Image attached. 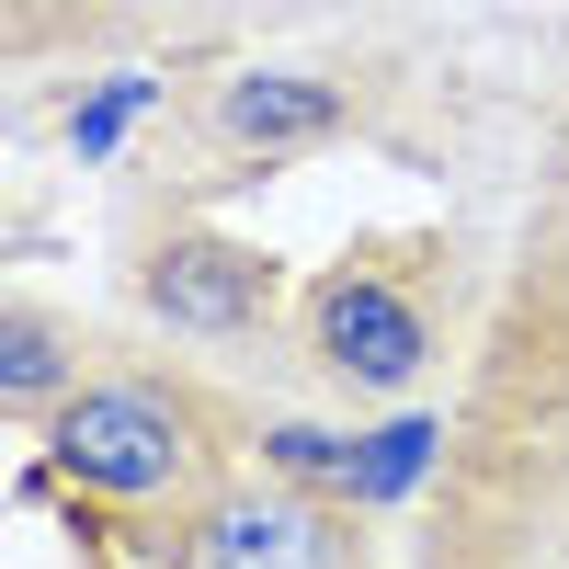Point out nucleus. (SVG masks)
Returning a JSON list of instances; mask_svg holds the SVG:
<instances>
[{
    "label": "nucleus",
    "instance_id": "nucleus-1",
    "mask_svg": "<svg viewBox=\"0 0 569 569\" xmlns=\"http://www.w3.org/2000/svg\"><path fill=\"white\" fill-rule=\"evenodd\" d=\"M421 569H569V240L525 251L467 365Z\"/></svg>",
    "mask_w": 569,
    "mask_h": 569
},
{
    "label": "nucleus",
    "instance_id": "nucleus-2",
    "mask_svg": "<svg viewBox=\"0 0 569 569\" xmlns=\"http://www.w3.org/2000/svg\"><path fill=\"white\" fill-rule=\"evenodd\" d=\"M251 445H262V421L228 388H206L194 365H160V353H103L34 421V456L58 467V490H69V536L114 547L137 569L160 558V536L206 490L240 479Z\"/></svg>",
    "mask_w": 569,
    "mask_h": 569
},
{
    "label": "nucleus",
    "instance_id": "nucleus-3",
    "mask_svg": "<svg viewBox=\"0 0 569 569\" xmlns=\"http://www.w3.org/2000/svg\"><path fill=\"white\" fill-rule=\"evenodd\" d=\"M149 569H376V512H353L342 490H297L251 456L160 536Z\"/></svg>",
    "mask_w": 569,
    "mask_h": 569
},
{
    "label": "nucleus",
    "instance_id": "nucleus-4",
    "mask_svg": "<svg viewBox=\"0 0 569 569\" xmlns=\"http://www.w3.org/2000/svg\"><path fill=\"white\" fill-rule=\"evenodd\" d=\"M126 297H137L149 330H171V342L240 353V342H273L284 262L262 240H228V228H160V240L126 251Z\"/></svg>",
    "mask_w": 569,
    "mask_h": 569
},
{
    "label": "nucleus",
    "instance_id": "nucleus-5",
    "mask_svg": "<svg viewBox=\"0 0 569 569\" xmlns=\"http://www.w3.org/2000/svg\"><path fill=\"white\" fill-rule=\"evenodd\" d=\"M308 365H319V388H342V399H410L421 376H433V308H421V284L388 273V262H330L308 284Z\"/></svg>",
    "mask_w": 569,
    "mask_h": 569
},
{
    "label": "nucleus",
    "instance_id": "nucleus-6",
    "mask_svg": "<svg viewBox=\"0 0 569 569\" xmlns=\"http://www.w3.org/2000/svg\"><path fill=\"white\" fill-rule=\"evenodd\" d=\"M228 160H297V149H330V137H353V91L319 80V69H228L194 114Z\"/></svg>",
    "mask_w": 569,
    "mask_h": 569
},
{
    "label": "nucleus",
    "instance_id": "nucleus-7",
    "mask_svg": "<svg viewBox=\"0 0 569 569\" xmlns=\"http://www.w3.org/2000/svg\"><path fill=\"white\" fill-rule=\"evenodd\" d=\"M91 365H103V342H91L69 308H46V297H12V308H0V410H12L23 433L80 388Z\"/></svg>",
    "mask_w": 569,
    "mask_h": 569
},
{
    "label": "nucleus",
    "instance_id": "nucleus-8",
    "mask_svg": "<svg viewBox=\"0 0 569 569\" xmlns=\"http://www.w3.org/2000/svg\"><path fill=\"white\" fill-rule=\"evenodd\" d=\"M445 445H456V410H388L376 421V433H353V512H376V525H388V512H410L421 490L445 479Z\"/></svg>",
    "mask_w": 569,
    "mask_h": 569
},
{
    "label": "nucleus",
    "instance_id": "nucleus-9",
    "mask_svg": "<svg viewBox=\"0 0 569 569\" xmlns=\"http://www.w3.org/2000/svg\"><path fill=\"white\" fill-rule=\"evenodd\" d=\"M206 0H12V46L34 58L46 34H80V46H114V34H160V23H194Z\"/></svg>",
    "mask_w": 569,
    "mask_h": 569
},
{
    "label": "nucleus",
    "instance_id": "nucleus-10",
    "mask_svg": "<svg viewBox=\"0 0 569 569\" xmlns=\"http://www.w3.org/2000/svg\"><path fill=\"white\" fill-rule=\"evenodd\" d=\"M273 479H297V490H353V433H330V421H284L262 410V445H251Z\"/></svg>",
    "mask_w": 569,
    "mask_h": 569
},
{
    "label": "nucleus",
    "instance_id": "nucleus-11",
    "mask_svg": "<svg viewBox=\"0 0 569 569\" xmlns=\"http://www.w3.org/2000/svg\"><path fill=\"white\" fill-rule=\"evenodd\" d=\"M149 103H160V80H149V69H114V80H91L80 103H69V149H80V160H114V137H126L137 114H149Z\"/></svg>",
    "mask_w": 569,
    "mask_h": 569
}]
</instances>
